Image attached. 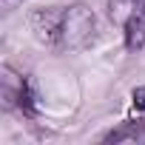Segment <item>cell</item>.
<instances>
[{"instance_id":"1","label":"cell","mask_w":145,"mask_h":145,"mask_svg":"<svg viewBox=\"0 0 145 145\" xmlns=\"http://www.w3.org/2000/svg\"><path fill=\"white\" fill-rule=\"evenodd\" d=\"M31 31L43 46H48L54 51H77L94 40L97 17L83 3L48 6V9H37L31 14Z\"/></svg>"},{"instance_id":"3","label":"cell","mask_w":145,"mask_h":145,"mask_svg":"<svg viewBox=\"0 0 145 145\" xmlns=\"http://www.w3.org/2000/svg\"><path fill=\"white\" fill-rule=\"evenodd\" d=\"M131 100H134V108H137V111H145V86L134 88V91H131Z\"/></svg>"},{"instance_id":"2","label":"cell","mask_w":145,"mask_h":145,"mask_svg":"<svg viewBox=\"0 0 145 145\" xmlns=\"http://www.w3.org/2000/svg\"><path fill=\"white\" fill-rule=\"evenodd\" d=\"M114 23L125 26L131 17H145V0H111Z\"/></svg>"}]
</instances>
